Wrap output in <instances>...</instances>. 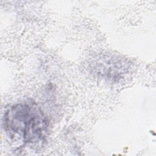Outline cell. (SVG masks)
<instances>
[{"instance_id": "6da1fadb", "label": "cell", "mask_w": 156, "mask_h": 156, "mask_svg": "<svg viewBox=\"0 0 156 156\" xmlns=\"http://www.w3.org/2000/svg\"><path fill=\"white\" fill-rule=\"evenodd\" d=\"M4 120L6 130L26 143L43 141L48 132V119L34 102L25 101L11 106Z\"/></svg>"}]
</instances>
